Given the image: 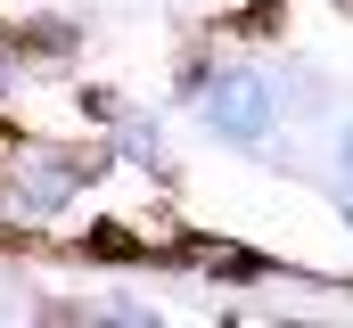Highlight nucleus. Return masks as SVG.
<instances>
[{
    "instance_id": "1",
    "label": "nucleus",
    "mask_w": 353,
    "mask_h": 328,
    "mask_svg": "<svg viewBox=\"0 0 353 328\" xmlns=\"http://www.w3.org/2000/svg\"><path fill=\"white\" fill-rule=\"evenodd\" d=\"M214 123H230V132H263V90H255V82H230V90L214 99Z\"/></svg>"
}]
</instances>
